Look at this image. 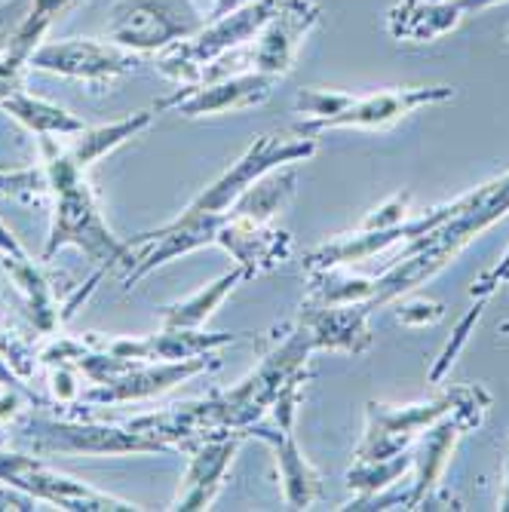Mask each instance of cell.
<instances>
[{"instance_id":"1","label":"cell","mask_w":509,"mask_h":512,"mask_svg":"<svg viewBox=\"0 0 509 512\" xmlns=\"http://www.w3.org/2000/svg\"><path fill=\"white\" fill-rule=\"evenodd\" d=\"M40 148L46 154L43 169L50 178V194L56 197L53 230L43 249V261H50L65 246H77L102 267L129 264V243L114 240L108 224L102 221L99 203L89 191L86 169L77 166L65 148H56L53 138H40Z\"/></svg>"},{"instance_id":"2","label":"cell","mask_w":509,"mask_h":512,"mask_svg":"<svg viewBox=\"0 0 509 512\" xmlns=\"http://www.w3.org/2000/svg\"><path fill=\"white\" fill-rule=\"evenodd\" d=\"M506 212H509V175L485 184V188H479L470 197H460L457 212L442 227H436L433 234L414 243L402 255L396 270H390L384 279H375V295L372 301H365L368 313L378 304H387L390 298L424 283L427 276H433L448 258H454L473 237H479L485 227L500 221Z\"/></svg>"},{"instance_id":"3","label":"cell","mask_w":509,"mask_h":512,"mask_svg":"<svg viewBox=\"0 0 509 512\" xmlns=\"http://www.w3.org/2000/svg\"><path fill=\"white\" fill-rule=\"evenodd\" d=\"M454 89L448 86H411V89H387L372 96H350V92H326L307 89L298 96V111L316 117L313 126H301V132H322L335 126H390L399 117L411 114L421 105L448 102Z\"/></svg>"},{"instance_id":"4","label":"cell","mask_w":509,"mask_h":512,"mask_svg":"<svg viewBox=\"0 0 509 512\" xmlns=\"http://www.w3.org/2000/svg\"><path fill=\"white\" fill-rule=\"evenodd\" d=\"M473 387L467 390H451L433 402L421 405H405V408H390V405H368V433L359 448V463H375V460H390L399 451L411 445V439L421 430H430L439 417H445L451 408H457L470 396Z\"/></svg>"},{"instance_id":"5","label":"cell","mask_w":509,"mask_h":512,"mask_svg":"<svg viewBox=\"0 0 509 512\" xmlns=\"http://www.w3.org/2000/svg\"><path fill=\"white\" fill-rule=\"evenodd\" d=\"M191 31L184 0H120L111 10L108 37L123 50L151 53L178 43Z\"/></svg>"},{"instance_id":"6","label":"cell","mask_w":509,"mask_h":512,"mask_svg":"<svg viewBox=\"0 0 509 512\" xmlns=\"http://www.w3.org/2000/svg\"><path fill=\"white\" fill-rule=\"evenodd\" d=\"M0 479L22 488L34 500L56 503L62 509H86V512H105V509H138L126 500H117L111 494H102L71 476H62L59 470L22 454H0Z\"/></svg>"},{"instance_id":"7","label":"cell","mask_w":509,"mask_h":512,"mask_svg":"<svg viewBox=\"0 0 509 512\" xmlns=\"http://www.w3.org/2000/svg\"><path fill=\"white\" fill-rule=\"evenodd\" d=\"M31 68L50 71L59 77H74L86 83H105L117 74H126L138 65V59L117 43H96V40H59L40 43L31 53Z\"/></svg>"},{"instance_id":"8","label":"cell","mask_w":509,"mask_h":512,"mask_svg":"<svg viewBox=\"0 0 509 512\" xmlns=\"http://www.w3.org/2000/svg\"><path fill=\"white\" fill-rule=\"evenodd\" d=\"M28 439L43 451H83V454H129V451H166L138 427L123 424H31Z\"/></svg>"},{"instance_id":"9","label":"cell","mask_w":509,"mask_h":512,"mask_svg":"<svg viewBox=\"0 0 509 512\" xmlns=\"http://www.w3.org/2000/svg\"><path fill=\"white\" fill-rule=\"evenodd\" d=\"M206 362L203 359H181V362H132L129 368H123L120 375L92 384L80 393L83 402H129V399H145V396H157L175 384H181L184 378L197 375Z\"/></svg>"},{"instance_id":"10","label":"cell","mask_w":509,"mask_h":512,"mask_svg":"<svg viewBox=\"0 0 509 512\" xmlns=\"http://www.w3.org/2000/svg\"><path fill=\"white\" fill-rule=\"evenodd\" d=\"M273 77L267 74H246V77H224L212 86H191L181 89L175 96L163 99L157 108H175L184 117H203V114H221V111H237L261 102L270 92Z\"/></svg>"},{"instance_id":"11","label":"cell","mask_w":509,"mask_h":512,"mask_svg":"<svg viewBox=\"0 0 509 512\" xmlns=\"http://www.w3.org/2000/svg\"><path fill=\"white\" fill-rule=\"evenodd\" d=\"M230 457H234V442H227V439L206 442L197 451V457L191 460V467H188V473H184V479H181L175 509H203L212 500V494L218 491Z\"/></svg>"},{"instance_id":"12","label":"cell","mask_w":509,"mask_h":512,"mask_svg":"<svg viewBox=\"0 0 509 512\" xmlns=\"http://www.w3.org/2000/svg\"><path fill=\"white\" fill-rule=\"evenodd\" d=\"M276 16H280V13H276ZM313 16H316V10L307 7L304 0H289V4L283 7V16L276 19L270 25V31L258 40L255 62L264 71H270V74L283 71L292 62V56L298 50V40L304 37V31L313 22Z\"/></svg>"},{"instance_id":"13","label":"cell","mask_w":509,"mask_h":512,"mask_svg":"<svg viewBox=\"0 0 509 512\" xmlns=\"http://www.w3.org/2000/svg\"><path fill=\"white\" fill-rule=\"evenodd\" d=\"M0 108H4L13 120H19L25 129H31L40 138H53V135L65 138V135H77V132L86 129L65 108L50 105V102H43L37 96H28V92H22V89H16L13 96H7V99H0Z\"/></svg>"},{"instance_id":"14","label":"cell","mask_w":509,"mask_h":512,"mask_svg":"<svg viewBox=\"0 0 509 512\" xmlns=\"http://www.w3.org/2000/svg\"><path fill=\"white\" fill-rule=\"evenodd\" d=\"M151 117H154L151 111H138L132 117H123V120L108 123V126H99V129H83V132H77V142L71 148H65V151L71 154V160L77 166L86 169L92 160H99L108 151L120 148L126 138H132V135H138L142 129H148Z\"/></svg>"},{"instance_id":"15","label":"cell","mask_w":509,"mask_h":512,"mask_svg":"<svg viewBox=\"0 0 509 512\" xmlns=\"http://www.w3.org/2000/svg\"><path fill=\"white\" fill-rule=\"evenodd\" d=\"M237 279H240V270H237V273H227L224 279H218L215 286L197 292L194 298L181 301V304H175V307H166V310H163V329H194V325H200V322L212 313V307L221 304V298H224L230 289H234Z\"/></svg>"},{"instance_id":"16","label":"cell","mask_w":509,"mask_h":512,"mask_svg":"<svg viewBox=\"0 0 509 512\" xmlns=\"http://www.w3.org/2000/svg\"><path fill=\"white\" fill-rule=\"evenodd\" d=\"M0 359H4L19 378H31L34 375V353L22 344V341H16L13 338V332H7L4 325H0Z\"/></svg>"},{"instance_id":"17","label":"cell","mask_w":509,"mask_h":512,"mask_svg":"<svg viewBox=\"0 0 509 512\" xmlns=\"http://www.w3.org/2000/svg\"><path fill=\"white\" fill-rule=\"evenodd\" d=\"M485 301H488V298H482V301H479V307H476V310H473V313H470V316H467L464 322L457 325V332H454V341H451V344L445 347V353L439 356V362H436V368H433V375H430V378H433V384H436V381H442V375H445V371H448V365L454 362L457 350L467 344V338H470V329H473V325H476V319L482 316V307H485Z\"/></svg>"},{"instance_id":"18","label":"cell","mask_w":509,"mask_h":512,"mask_svg":"<svg viewBox=\"0 0 509 512\" xmlns=\"http://www.w3.org/2000/svg\"><path fill=\"white\" fill-rule=\"evenodd\" d=\"M439 316H442V304H436V301H418V304H408L399 310V319L405 325H427Z\"/></svg>"},{"instance_id":"19","label":"cell","mask_w":509,"mask_h":512,"mask_svg":"<svg viewBox=\"0 0 509 512\" xmlns=\"http://www.w3.org/2000/svg\"><path fill=\"white\" fill-rule=\"evenodd\" d=\"M503 283H509V252H506V258L494 267V270H488L482 279H479V286L473 289V295L479 292L482 298H488L497 286H503Z\"/></svg>"},{"instance_id":"20","label":"cell","mask_w":509,"mask_h":512,"mask_svg":"<svg viewBox=\"0 0 509 512\" xmlns=\"http://www.w3.org/2000/svg\"><path fill=\"white\" fill-rule=\"evenodd\" d=\"M22 255H25V249L19 246V240L10 234L4 224H0V264L10 261V258H22Z\"/></svg>"},{"instance_id":"21","label":"cell","mask_w":509,"mask_h":512,"mask_svg":"<svg viewBox=\"0 0 509 512\" xmlns=\"http://www.w3.org/2000/svg\"><path fill=\"white\" fill-rule=\"evenodd\" d=\"M22 378L16 375V371L4 362V359H0V387H4V390H19V393H25V387L19 384Z\"/></svg>"},{"instance_id":"22","label":"cell","mask_w":509,"mask_h":512,"mask_svg":"<svg viewBox=\"0 0 509 512\" xmlns=\"http://www.w3.org/2000/svg\"><path fill=\"white\" fill-rule=\"evenodd\" d=\"M491 4H497V0H451L454 10H485Z\"/></svg>"},{"instance_id":"23","label":"cell","mask_w":509,"mask_h":512,"mask_svg":"<svg viewBox=\"0 0 509 512\" xmlns=\"http://www.w3.org/2000/svg\"><path fill=\"white\" fill-rule=\"evenodd\" d=\"M503 509H509V488H506V497H503Z\"/></svg>"}]
</instances>
